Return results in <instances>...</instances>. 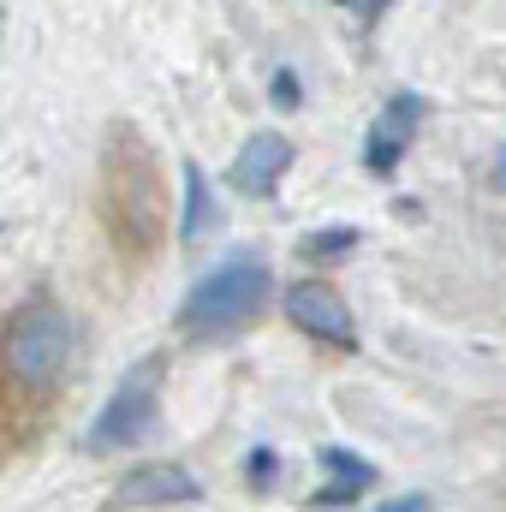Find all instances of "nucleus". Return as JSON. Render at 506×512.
I'll return each mask as SVG.
<instances>
[{
  "mask_svg": "<svg viewBox=\"0 0 506 512\" xmlns=\"http://www.w3.org/2000/svg\"><path fill=\"white\" fill-rule=\"evenodd\" d=\"M274 298V268L256 251H233L227 262H215L179 304V334L209 346V340H233L245 334Z\"/></svg>",
  "mask_w": 506,
  "mask_h": 512,
  "instance_id": "f257e3e1",
  "label": "nucleus"
},
{
  "mask_svg": "<svg viewBox=\"0 0 506 512\" xmlns=\"http://www.w3.org/2000/svg\"><path fill=\"white\" fill-rule=\"evenodd\" d=\"M0 352H6V370L24 387H54L66 376V358H72V322L54 298H30L12 310L6 334H0Z\"/></svg>",
  "mask_w": 506,
  "mask_h": 512,
  "instance_id": "f03ea898",
  "label": "nucleus"
},
{
  "mask_svg": "<svg viewBox=\"0 0 506 512\" xmlns=\"http://www.w3.org/2000/svg\"><path fill=\"white\" fill-rule=\"evenodd\" d=\"M161 376H167V364H161V358H143L137 370H126L120 387L102 399L96 423L84 429V447H90V453H120V447H137V441L155 429V417H161Z\"/></svg>",
  "mask_w": 506,
  "mask_h": 512,
  "instance_id": "7ed1b4c3",
  "label": "nucleus"
},
{
  "mask_svg": "<svg viewBox=\"0 0 506 512\" xmlns=\"http://www.w3.org/2000/svg\"><path fill=\"white\" fill-rule=\"evenodd\" d=\"M286 322H292L298 334L322 340V346H340V352L358 346V322H352L346 298H340L334 286H322V280H298V286H286Z\"/></svg>",
  "mask_w": 506,
  "mask_h": 512,
  "instance_id": "20e7f679",
  "label": "nucleus"
},
{
  "mask_svg": "<svg viewBox=\"0 0 506 512\" xmlns=\"http://www.w3.org/2000/svg\"><path fill=\"white\" fill-rule=\"evenodd\" d=\"M286 167H292V137H286V131H251L245 149H239V161L227 167V185H233L239 197H256V203H262V197L280 191Z\"/></svg>",
  "mask_w": 506,
  "mask_h": 512,
  "instance_id": "39448f33",
  "label": "nucleus"
},
{
  "mask_svg": "<svg viewBox=\"0 0 506 512\" xmlns=\"http://www.w3.org/2000/svg\"><path fill=\"white\" fill-rule=\"evenodd\" d=\"M191 501H203V489H197V477H191L185 465H173V459L131 465L126 483H120V495H114V507H191Z\"/></svg>",
  "mask_w": 506,
  "mask_h": 512,
  "instance_id": "423d86ee",
  "label": "nucleus"
},
{
  "mask_svg": "<svg viewBox=\"0 0 506 512\" xmlns=\"http://www.w3.org/2000/svg\"><path fill=\"white\" fill-rule=\"evenodd\" d=\"M417 120H423V102H417V96H393L376 120H370V131H364V167H370L376 179H393V173H399Z\"/></svg>",
  "mask_w": 506,
  "mask_h": 512,
  "instance_id": "0eeeda50",
  "label": "nucleus"
},
{
  "mask_svg": "<svg viewBox=\"0 0 506 512\" xmlns=\"http://www.w3.org/2000/svg\"><path fill=\"white\" fill-rule=\"evenodd\" d=\"M179 185H185V197H179V245H203L221 227L215 191H209V179H203L197 161H179Z\"/></svg>",
  "mask_w": 506,
  "mask_h": 512,
  "instance_id": "6e6552de",
  "label": "nucleus"
},
{
  "mask_svg": "<svg viewBox=\"0 0 506 512\" xmlns=\"http://www.w3.org/2000/svg\"><path fill=\"white\" fill-rule=\"evenodd\" d=\"M346 251H358V227H322V233L298 239V256H310V262H334Z\"/></svg>",
  "mask_w": 506,
  "mask_h": 512,
  "instance_id": "1a4fd4ad",
  "label": "nucleus"
},
{
  "mask_svg": "<svg viewBox=\"0 0 506 512\" xmlns=\"http://www.w3.org/2000/svg\"><path fill=\"white\" fill-rule=\"evenodd\" d=\"M322 471H334V477H346V483H376V465L370 459H358V453H346V447H322Z\"/></svg>",
  "mask_w": 506,
  "mask_h": 512,
  "instance_id": "9d476101",
  "label": "nucleus"
},
{
  "mask_svg": "<svg viewBox=\"0 0 506 512\" xmlns=\"http://www.w3.org/2000/svg\"><path fill=\"white\" fill-rule=\"evenodd\" d=\"M364 495V483H346V477H334V483H322L316 495H310V507H352Z\"/></svg>",
  "mask_w": 506,
  "mask_h": 512,
  "instance_id": "9b49d317",
  "label": "nucleus"
},
{
  "mask_svg": "<svg viewBox=\"0 0 506 512\" xmlns=\"http://www.w3.org/2000/svg\"><path fill=\"white\" fill-rule=\"evenodd\" d=\"M274 471H280V459H274V447H256V453H251V465H245V477H251L256 489H262V483H268Z\"/></svg>",
  "mask_w": 506,
  "mask_h": 512,
  "instance_id": "f8f14e48",
  "label": "nucleus"
},
{
  "mask_svg": "<svg viewBox=\"0 0 506 512\" xmlns=\"http://www.w3.org/2000/svg\"><path fill=\"white\" fill-rule=\"evenodd\" d=\"M268 90H274V102H280V108H298V78H292L286 66L274 72V84H268Z\"/></svg>",
  "mask_w": 506,
  "mask_h": 512,
  "instance_id": "ddd939ff",
  "label": "nucleus"
},
{
  "mask_svg": "<svg viewBox=\"0 0 506 512\" xmlns=\"http://www.w3.org/2000/svg\"><path fill=\"white\" fill-rule=\"evenodd\" d=\"M429 507V495H399V501H387V512H423Z\"/></svg>",
  "mask_w": 506,
  "mask_h": 512,
  "instance_id": "4468645a",
  "label": "nucleus"
},
{
  "mask_svg": "<svg viewBox=\"0 0 506 512\" xmlns=\"http://www.w3.org/2000/svg\"><path fill=\"white\" fill-rule=\"evenodd\" d=\"M334 6H370V0H334Z\"/></svg>",
  "mask_w": 506,
  "mask_h": 512,
  "instance_id": "2eb2a0df",
  "label": "nucleus"
}]
</instances>
